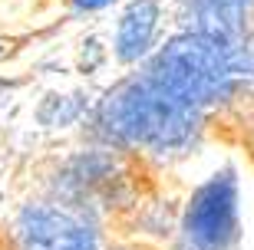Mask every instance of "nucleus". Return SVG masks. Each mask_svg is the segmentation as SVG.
I'll return each instance as SVG.
<instances>
[{
	"instance_id": "nucleus-6",
	"label": "nucleus",
	"mask_w": 254,
	"mask_h": 250,
	"mask_svg": "<svg viewBox=\"0 0 254 250\" xmlns=\"http://www.w3.org/2000/svg\"><path fill=\"white\" fill-rule=\"evenodd\" d=\"M175 30L208 37H241L254 30V0H172Z\"/></svg>"
},
{
	"instance_id": "nucleus-11",
	"label": "nucleus",
	"mask_w": 254,
	"mask_h": 250,
	"mask_svg": "<svg viewBox=\"0 0 254 250\" xmlns=\"http://www.w3.org/2000/svg\"><path fill=\"white\" fill-rule=\"evenodd\" d=\"M0 53H3V47H0Z\"/></svg>"
},
{
	"instance_id": "nucleus-1",
	"label": "nucleus",
	"mask_w": 254,
	"mask_h": 250,
	"mask_svg": "<svg viewBox=\"0 0 254 250\" xmlns=\"http://www.w3.org/2000/svg\"><path fill=\"white\" fill-rule=\"evenodd\" d=\"M215 122L191 102L149 76L142 66L119 76L93 102L86 139L113 145L142 165H179L191 158L208 139Z\"/></svg>"
},
{
	"instance_id": "nucleus-3",
	"label": "nucleus",
	"mask_w": 254,
	"mask_h": 250,
	"mask_svg": "<svg viewBox=\"0 0 254 250\" xmlns=\"http://www.w3.org/2000/svg\"><path fill=\"white\" fill-rule=\"evenodd\" d=\"M241 241V181L231 165L191 188L175 211L169 250H235Z\"/></svg>"
},
{
	"instance_id": "nucleus-2",
	"label": "nucleus",
	"mask_w": 254,
	"mask_h": 250,
	"mask_svg": "<svg viewBox=\"0 0 254 250\" xmlns=\"http://www.w3.org/2000/svg\"><path fill=\"white\" fill-rule=\"evenodd\" d=\"M142 161L126 151L86 139V145L66 151L43 178V191L66 204L103 217L106 224L139 207Z\"/></svg>"
},
{
	"instance_id": "nucleus-7",
	"label": "nucleus",
	"mask_w": 254,
	"mask_h": 250,
	"mask_svg": "<svg viewBox=\"0 0 254 250\" xmlns=\"http://www.w3.org/2000/svg\"><path fill=\"white\" fill-rule=\"evenodd\" d=\"M93 102L86 93H47L37 105V122L50 132H63V129H76V125H86L89 122V112H93Z\"/></svg>"
},
{
	"instance_id": "nucleus-10",
	"label": "nucleus",
	"mask_w": 254,
	"mask_h": 250,
	"mask_svg": "<svg viewBox=\"0 0 254 250\" xmlns=\"http://www.w3.org/2000/svg\"><path fill=\"white\" fill-rule=\"evenodd\" d=\"M109 250H149L145 244H135V241H123V244H109Z\"/></svg>"
},
{
	"instance_id": "nucleus-9",
	"label": "nucleus",
	"mask_w": 254,
	"mask_h": 250,
	"mask_svg": "<svg viewBox=\"0 0 254 250\" xmlns=\"http://www.w3.org/2000/svg\"><path fill=\"white\" fill-rule=\"evenodd\" d=\"M119 0H66V10L73 17H89V13H103V10L116 7Z\"/></svg>"
},
{
	"instance_id": "nucleus-8",
	"label": "nucleus",
	"mask_w": 254,
	"mask_h": 250,
	"mask_svg": "<svg viewBox=\"0 0 254 250\" xmlns=\"http://www.w3.org/2000/svg\"><path fill=\"white\" fill-rule=\"evenodd\" d=\"M109 59H113V50L106 47L99 37H86L83 43H79V69H83L86 76L99 73Z\"/></svg>"
},
{
	"instance_id": "nucleus-5",
	"label": "nucleus",
	"mask_w": 254,
	"mask_h": 250,
	"mask_svg": "<svg viewBox=\"0 0 254 250\" xmlns=\"http://www.w3.org/2000/svg\"><path fill=\"white\" fill-rule=\"evenodd\" d=\"M175 20L172 0H126L116 13L109 50L113 63L123 69H135L165 43V30Z\"/></svg>"
},
{
	"instance_id": "nucleus-4",
	"label": "nucleus",
	"mask_w": 254,
	"mask_h": 250,
	"mask_svg": "<svg viewBox=\"0 0 254 250\" xmlns=\"http://www.w3.org/2000/svg\"><path fill=\"white\" fill-rule=\"evenodd\" d=\"M10 250H109L106 221L40 191L13 207L3 224Z\"/></svg>"
}]
</instances>
